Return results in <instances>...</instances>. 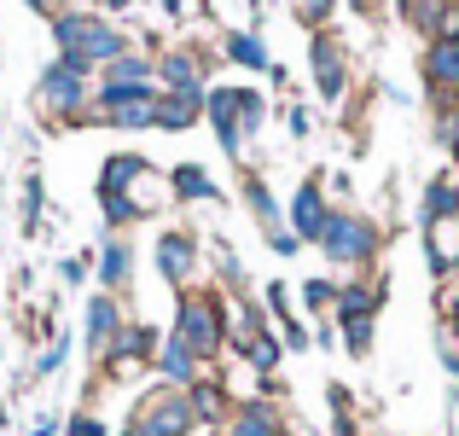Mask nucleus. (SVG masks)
Listing matches in <instances>:
<instances>
[{
  "mask_svg": "<svg viewBox=\"0 0 459 436\" xmlns=\"http://www.w3.org/2000/svg\"><path fill=\"white\" fill-rule=\"evenodd\" d=\"M425 88L437 105H454L459 100V41H430L425 53Z\"/></svg>",
  "mask_w": 459,
  "mask_h": 436,
  "instance_id": "obj_10",
  "label": "nucleus"
},
{
  "mask_svg": "<svg viewBox=\"0 0 459 436\" xmlns=\"http://www.w3.org/2000/svg\"><path fill=\"white\" fill-rule=\"evenodd\" d=\"M343 349L349 355H372V320H343Z\"/></svg>",
  "mask_w": 459,
  "mask_h": 436,
  "instance_id": "obj_29",
  "label": "nucleus"
},
{
  "mask_svg": "<svg viewBox=\"0 0 459 436\" xmlns=\"http://www.w3.org/2000/svg\"><path fill=\"white\" fill-rule=\"evenodd\" d=\"M23 436H58V419H53V414H35V419H30V431H23Z\"/></svg>",
  "mask_w": 459,
  "mask_h": 436,
  "instance_id": "obj_40",
  "label": "nucleus"
},
{
  "mask_svg": "<svg viewBox=\"0 0 459 436\" xmlns=\"http://www.w3.org/2000/svg\"><path fill=\"white\" fill-rule=\"evenodd\" d=\"M117 332H123V309H117L111 291H100V297L88 302V320H82V344H88L93 355H105V349L117 344Z\"/></svg>",
  "mask_w": 459,
  "mask_h": 436,
  "instance_id": "obj_13",
  "label": "nucleus"
},
{
  "mask_svg": "<svg viewBox=\"0 0 459 436\" xmlns=\"http://www.w3.org/2000/svg\"><path fill=\"white\" fill-rule=\"evenodd\" d=\"M285 419L268 407V396H250L245 407H233V419H227V436H280Z\"/></svg>",
  "mask_w": 459,
  "mask_h": 436,
  "instance_id": "obj_18",
  "label": "nucleus"
},
{
  "mask_svg": "<svg viewBox=\"0 0 459 436\" xmlns=\"http://www.w3.org/2000/svg\"><path fill=\"white\" fill-rule=\"evenodd\" d=\"M280 355H285V344H280V337H273V332H256V337H250V344H245V361H250V367L262 372V379H268V372L280 367Z\"/></svg>",
  "mask_w": 459,
  "mask_h": 436,
  "instance_id": "obj_27",
  "label": "nucleus"
},
{
  "mask_svg": "<svg viewBox=\"0 0 459 436\" xmlns=\"http://www.w3.org/2000/svg\"><path fill=\"white\" fill-rule=\"evenodd\" d=\"M157 274H163L169 285H192V274H198V239L192 233H163L157 239Z\"/></svg>",
  "mask_w": 459,
  "mask_h": 436,
  "instance_id": "obj_12",
  "label": "nucleus"
},
{
  "mask_svg": "<svg viewBox=\"0 0 459 436\" xmlns=\"http://www.w3.org/2000/svg\"><path fill=\"white\" fill-rule=\"evenodd\" d=\"M308 128H314V123H308V111H303V105H291V135H297V140H308Z\"/></svg>",
  "mask_w": 459,
  "mask_h": 436,
  "instance_id": "obj_41",
  "label": "nucleus"
},
{
  "mask_svg": "<svg viewBox=\"0 0 459 436\" xmlns=\"http://www.w3.org/2000/svg\"><path fill=\"white\" fill-rule=\"evenodd\" d=\"M58 280H65V285H82V280H88V257H65V262H58Z\"/></svg>",
  "mask_w": 459,
  "mask_h": 436,
  "instance_id": "obj_36",
  "label": "nucleus"
},
{
  "mask_svg": "<svg viewBox=\"0 0 459 436\" xmlns=\"http://www.w3.org/2000/svg\"><path fill=\"white\" fill-rule=\"evenodd\" d=\"M442 145H448V152L459 157V105H454L448 117H442Z\"/></svg>",
  "mask_w": 459,
  "mask_h": 436,
  "instance_id": "obj_37",
  "label": "nucleus"
},
{
  "mask_svg": "<svg viewBox=\"0 0 459 436\" xmlns=\"http://www.w3.org/2000/svg\"><path fill=\"white\" fill-rule=\"evenodd\" d=\"M157 82L169 93H204V58L192 47H175V53L157 58Z\"/></svg>",
  "mask_w": 459,
  "mask_h": 436,
  "instance_id": "obj_15",
  "label": "nucleus"
},
{
  "mask_svg": "<svg viewBox=\"0 0 459 436\" xmlns=\"http://www.w3.org/2000/svg\"><path fill=\"white\" fill-rule=\"evenodd\" d=\"M425 257L430 274H459V215L454 222H425Z\"/></svg>",
  "mask_w": 459,
  "mask_h": 436,
  "instance_id": "obj_17",
  "label": "nucleus"
},
{
  "mask_svg": "<svg viewBox=\"0 0 459 436\" xmlns=\"http://www.w3.org/2000/svg\"><path fill=\"white\" fill-rule=\"evenodd\" d=\"M175 18H204V0H163Z\"/></svg>",
  "mask_w": 459,
  "mask_h": 436,
  "instance_id": "obj_39",
  "label": "nucleus"
},
{
  "mask_svg": "<svg viewBox=\"0 0 459 436\" xmlns=\"http://www.w3.org/2000/svg\"><path fill=\"white\" fill-rule=\"evenodd\" d=\"M280 436H303V425H285V431H280Z\"/></svg>",
  "mask_w": 459,
  "mask_h": 436,
  "instance_id": "obj_45",
  "label": "nucleus"
},
{
  "mask_svg": "<svg viewBox=\"0 0 459 436\" xmlns=\"http://www.w3.org/2000/svg\"><path fill=\"white\" fill-rule=\"evenodd\" d=\"M146 157H134V152H117V157H105V169H100V192H128L140 175H146Z\"/></svg>",
  "mask_w": 459,
  "mask_h": 436,
  "instance_id": "obj_23",
  "label": "nucleus"
},
{
  "mask_svg": "<svg viewBox=\"0 0 459 436\" xmlns=\"http://www.w3.org/2000/svg\"><path fill=\"white\" fill-rule=\"evenodd\" d=\"M157 372H163V384H175V390H192V384H198V372H204V361L192 355L186 344H180L175 332L163 337V344H157V361H152Z\"/></svg>",
  "mask_w": 459,
  "mask_h": 436,
  "instance_id": "obj_14",
  "label": "nucleus"
},
{
  "mask_svg": "<svg viewBox=\"0 0 459 436\" xmlns=\"http://www.w3.org/2000/svg\"><path fill=\"white\" fill-rule=\"evenodd\" d=\"M186 402H192V419L198 425H215V431H227V419H233V396H227V384H210V379H198L186 390Z\"/></svg>",
  "mask_w": 459,
  "mask_h": 436,
  "instance_id": "obj_16",
  "label": "nucleus"
},
{
  "mask_svg": "<svg viewBox=\"0 0 459 436\" xmlns=\"http://www.w3.org/2000/svg\"><path fill=\"white\" fill-rule=\"evenodd\" d=\"M100 93H157V65L146 53H123L105 65L100 76Z\"/></svg>",
  "mask_w": 459,
  "mask_h": 436,
  "instance_id": "obj_9",
  "label": "nucleus"
},
{
  "mask_svg": "<svg viewBox=\"0 0 459 436\" xmlns=\"http://www.w3.org/2000/svg\"><path fill=\"white\" fill-rule=\"evenodd\" d=\"M320 250H325V262H337V268H360V262L378 250V233H372L367 215L332 210V222H325V233H320Z\"/></svg>",
  "mask_w": 459,
  "mask_h": 436,
  "instance_id": "obj_6",
  "label": "nucleus"
},
{
  "mask_svg": "<svg viewBox=\"0 0 459 436\" xmlns=\"http://www.w3.org/2000/svg\"><path fill=\"white\" fill-rule=\"evenodd\" d=\"M198 111H204V93H157V128H169V135L192 128Z\"/></svg>",
  "mask_w": 459,
  "mask_h": 436,
  "instance_id": "obj_21",
  "label": "nucleus"
},
{
  "mask_svg": "<svg viewBox=\"0 0 459 436\" xmlns=\"http://www.w3.org/2000/svg\"><path fill=\"white\" fill-rule=\"evenodd\" d=\"M175 337H180V344H186L198 361L221 355V344H227V326H221V297H204V291L180 297V309H175Z\"/></svg>",
  "mask_w": 459,
  "mask_h": 436,
  "instance_id": "obj_4",
  "label": "nucleus"
},
{
  "mask_svg": "<svg viewBox=\"0 0 459 436\" xmlns=\"http://www.w3.org/2000/svg\"><path fill=\"white\" fill-rule=\"evenodd\" d=\"M0 355H6V344H0Z\"/></svg>",
  "mask_w": 459,
  "mask_h": 436,
  "instance_id": "obj_46",
  "label": "nucleus"
},
{
  "mask_svg": "<svg viewBox=\"0 0 459 436\" xmlns=\"http://www.w3.org/2000/svg\"><path fill=\"white\" fill-rule=\"evenodd\" d=\"M245 204H250V215L262 222V233H280L285 210H280V198L268 192V180H262V175H250V180H245Z\"/></svg>",
  "mask_w": 459,
  "mask_h": 436,
  "instance_id": "obj_24",
  "label": "nucleus"
},
{
  "mask_svg": "<svg viewBox=\"0 0 459 436\" xmlns=\"http://www.w3.org/2000/svg\"><path fill=\"white\" fill-rule=\"evenodd\" d=\"M308 65H314V88H320V100H343V88H349V58H343V47H337L332 35H314Z\"/></svg>",
  "mask_w": 459,
  "mask_h": 436,
  "instance_id": "obj_8",
  "label": "nucleus"
},
{
  "mask_svg": "<svg viewBox=\"0 0 459 436\" xmlns=\"http://www.w3.org/2000/svg\"><path fill=\"white\" fill-rule=\"evenodd\" d=\"M332 6H337V0H291V12L303 23H325V18H332Z\"/></svg>",
  "mask_w": 459,
  "mask_h": 436,
  "instance_id": "obj_31",
  "label": "nucleus"
},
{
  "mask_svg": "<svg viewBox=\"0 0 459 436\" xmlns=\"http://www.w3.org/2000/svg\"><path fill=\"white\" fill-rule=\"evenodd\" d=\"M65 431H70V436H105V419H100V414H76Z\"/></svg>",
  "mask_w": 459,
  "mask_h": 436,
  "instance_id": "obj_35",
  "label": "nucleus"
},
{
  "mask_svg": "<svg viewBox=\"0 0 459 436\" xmlns=\"http://www.w3.org/2000/svg\"><path fill=\"white\" fill-rule=\"evenodd\" d=\"M454 215H459V180L437 175L425 187V222H454Z\"/></svg>",
  "mask_w": 459,
  "mask_h": 436,
  "instance_id": "obj_26",
  "label": "nucleus"
},
{
  "mask_svg": "<svg viewBox=\"0 0 459 436\" xmlns=\"http://www.w3.org/2000/svg\"><path fill=\"white\" fill-rule=\"evenodd\" d=\"M437 349H442V367H448L454 379H459V337L448 332V326H442V332H437Z\"/></svg>",
  "mask_w": 459,
  "mask_h": 436,
  "instance_id": "obj_33",
  "label": "nucleus"
},
{
  "mask_svg": "<svg viewBox=\"0 0 459 436\" xmlns=\"http://www.w3.org/2000/svg\"><path fill=\"white\" fill-rule=\"evenodd\" d=\"M105 6H111V12H123V6H134V0H105Z\"/></svg>",
  "mask_w": 459,
  "mask_h": 436,
  "instance_id": "obj_44",
  "label": "nucleus"
},
{
  "mask_svg": "<svg viewBox=\"0 0 459 436\" xmlns=\"http://www.w3.org/2000/svg\"><path fill=\"white\" fill-rule=\"evenodd\" d=\"M303 309H314V314H320V309H337V285L332 280H308L303 285Z\"/></svg>",
  "mask_w": 459,
  "mask_h": 436,
  "instance_id": "obj_30",
  "label": "nucleus"
},
{
  "mask_svg": "<svg viewBox=\"0 0 459 436\" xmlns=\"http://www.w3.org/2000/svg\"><path fill=\"white\" fill-rule=\"evenodd\" d=\"M314 337H308V326L303 320H285V349H308Z\"/></svg>",
  "mask_w": 459,
  "mask_h": 436,
  "instance_id": "obj_38",
  "label": "nucleus"
},
{
  "mask_svg": "<svg viewBox=\"0 0 459 436\" xmlns=\"http://www.w3.org/2000/svg\"><path fill=\"white\" fill-rule=\"evenodd\" d=\"M448 332H454V337H459V297H454V302H448Z\"/></svg>",
  "mask_w": 459,
  "mask_h": 436,
  "instance_id": "obj_43",
  "label": "nucleus"
},
{
  "mask_svg": "<svg viewBox=\"0 0 459 436\" xmlns=\"http://www.w3.org/2000/svg\"><path fill=\"white\" fill-rule=\"evenodd\" d=\"M35 12H47V18H58V0H30Z\"/></svg>",
  "mask_w": 459,
  "mask_h": 436,
  "instance_id": "obj_42",
  "label": "nucleus"
},
{
  "mask_svg": "<svg viewBox=\"0 0 459 436\" xmlns=\"http://www.w3.org/2000/svg\"><path fill=\"white\" fill-rule=\"evenodd\" d=\"M35 105H41L47 117H82L93 105V88H88V70H76V65H47L41 70V82H35Z\"/></svg>",
  "mask_w": 459,
  "mask_h": 436,
  "instance_id": "obj_5",
  "label": "nucleus"
},
{
  "mask_svg": "<svg viewBox=\"0 0 459 436\" xmlns=\"http://www.w3.org/2000/svg\"><path fill=\"white\" fill-rule=\"evenodd\" d=\"M93 123H105V128H157V93H93Z\"/></svg>",
  "mask_w": 459,
  "mask_h": 436,
  "instance_id": "obj_7",
  "label": "nucleus"
},
{
  "mask_svg": "<svg viewBox=\"0 0 459 436\" xmlns=\"http://www.w3.org/2000/svg\"><path fill=\"white\" fill-rule=\"evenodd\" d=\"M128 198V210H134V222H146V215H157L169 198H175V187H169V175H157V169H146V175L134 180V187L123 192Z\"/></svg>",
  "mask_w": 459,
  "mask_h": 436,
  "instance_id": "obj_20",
  "label": "nucleus"
},
{
  "mask_svg": "<svg viewBox=\"0 0 459 436\" xmlns=\"http://www.w3.org/2000/svg\"><path fill=\"white\" fill-rule=\"evenodd\" d=\"M65 355H70V337H65V332H58V337H53V344H47V349H41V355H35V379H53V372H58V367H65Z\"/></svg>",
  "mask_w": 459,
  "mask_h": 436,
  "instance_id": "obj_28",
  "label": "nucleus"
},
{
  "mask_svg": "<svg viewBox=\"0 0 459 436\" xmlns=\"http://www.w3.org/2000/svg\"><path fill=\"white\" fill-rule=\"evenodd\" d=\"M325 222H332V210H325V192H320V175H308L303 187H297V198H291V233L303 239H314L320 245V233H325Z\"/></svg>",
  "mask_w": 459,
  "mask_h": 436,
  "instance_id": "obj_11",
  "label": "nucleus"
},
{
  "mask_svg": "<svg viewBox=\"0 0 459 436\" xmlns=\"http://www.w3.org/2000/svg\"><path fill=\"white\" fill-rule=\"evenodd\" d=\"M221 53L233 58V65H245V70H273V65H268V47H262V35H250V30L221 35Z\"/></svg>",
  "mask_w": 459,
  "mask_h": 436,
  "instance_id": "obj_25",
  "label": "nucleus"
},
{
  "mask_svg": "<svg viewBox=\"0 0 459 436\" xmlns=\"http://www.w3.org/2000/svg\"><path fill=\"white\" fill-rule=\"evenodd\" d=\"M268 245H273V257H297V250H303V239H297L291 227H280V233H268Z\"/></svg>",
  "mask_w": 459,
  "mask_h": 436,
  "instance_id": "obj_34",
  "label": "nucleus"
},
{
  "mask_svg": "<svg viewBox=\"0 0 459 436\" xmlns=\"http://www.w3.org/2000/svg\"><path fill=\"white\" fill-rule=\"evenodd\" d=\"M198 431V419H192V402L186 390H175V384H157L134 402V414H128L123 436H192Z\"/></svg>",
  "mask_w": 459,
  "mask_h": 436,
  "instance_id": "obj_3",
  "label": "nucleus"
},
{
  "mask_svg": "<svg viewBox=\"0 0 459 436\" xmlns=\"http://www.w3.org/2000/svg\"><path fill=\"white\" fill-rule=\"evenodd\" d=\"M204 117H210L227 157H245V140L268 123V100L256 88H215V93H204Z\"/></svg>",
  "mask_w": 459,
  "mask_h": 436,
  "instance_id": "obj_2",
  "label": "nucleus"
},
{
  "mask_svg": "<svg viewBox=\"0 0 459 436\" xmlns=\"http://www.w3.org/2000/svg\"><path fill=\"white\" fill-rule=\"evenodd\" d=\"M169 187H175V198H186V204H210V198H221V187L210 180V169H198V163H180L175 175H169Z\"/></svg>",
  "mask_w": 459,
  "mask_h": 436,
  "instance_id": "obj_22",
  "label": "nucleus"
},
{
  "mask_svg": "<svg viewBox=\"0 0 459 436\" xmlns=\"http://www.w3.org/2000/svg\"><path fill=\"white\" fill-rule=\"evenodd\" d=\"M53 41H58V58L76 65V70L111 65V58L128 53L123 30H111V23L93 18V12H58V18H53Z\"/></svg>",
  "mask_w": 459,
  "mask_h": 436,
  "instance_id": "obj_1",
  "label": "nucleus"
},
{
  "mask_svg": "<svg viewBox=\"0 0 459 436\" xmlns=\"http://www.w3.org/2000/svg\"><path fill=\"white\" fill-rule=\"evenodd\" d=\"M268 309L280 314V326L291 320V285H285V280H268Z\"/></svg>",
  "mask_w": 459,
  "mask_h": 436,
  "instance_id": "obj_32",
  "label": "nucleus"
},
{
  "mask_svg": "<svg viewBox=\"0 0 459 436\" xmlns=\"http://www.w3.org/2000/svg\"><path fill=\"white\" fill-rule=\"evenodd\" d=\"M128 280H134V245L128 239H105L100 245V285L111 291H128Z\"/></svg>",
  "mask_w": 459,
  "mask_h": 436,
  "instance_id": "obj_19",
  "label": "nucleus"
}]
</instances>
